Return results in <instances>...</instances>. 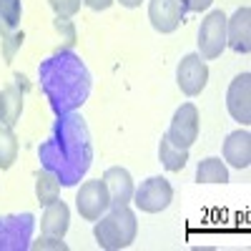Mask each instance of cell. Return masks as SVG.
I'll return each instance as SVG.
<instances>
[{
    "label": "cell",
    "mask_w": 251,
    "mask_h": 251,
    "mask_svg": "<svg viewBox=\"0 0 251 251\" xmlns=\"http://www.w3.org/2000/svg\"><path fill=\"white\" fill-rule=\"evenodd\" d=\"M38 158L43 169L58 178L60 186H75L93 163L91 131L83 116L75 111L58 116L50 136L40 143Z\"/></svg>",
    "instance_id": "obj_1"
},
{
    "label": "cell",
    "mask_w": 251,
    "mask_h": 251,
    "mask_svg": "<svg viewBox=\"0 0 251 251\" xmlns=\"http://www.w3.org/2000/svg\"><path fill=\"white\" fill-rule=\"evenodd\" d=\"M38 80L55 116L78 111L91 96V73L73 50H58L38 66Z\"/></svg>",
    "instance_id": "obj_2"
},
{
    "label": "cell",
    "mask_w": 251,
    "mask_h": 251,
    "mask_svg": "<svg viewBox=\"0 0 251 251\" xmlns=\"http://www.w3.org/2000/svg\"><path fill=\"white\" fill-rule=\"evenodd\" d=\"M138 231L136 214L128 208V203H111L106 216H100L93 226V236L100 249L106 251H118L131 246Z\"/></svg>",
    "instance_id": "obj_3"
},
{
    "label": "cell",
    "mask_w": 251,
    "mask_h": 251,
    "mask_svg": "<svg viewBox=\"0 0 251 251\" xmlns=\"http://www.w3.org/2000/svg\"><path fill=\"white\" fill-rule=\"evenodd\" d=\"M33 214L0 216V251H25L33 239Z\"/></svg>",
    "instance_id": "obj_4"
},
{
    "label": "cell",
    "mask_w": 251,
    "mask_h": 251,
    "mask_svg": "<svg viewBox=\"0 0 251 251\" xmlns=\"http://www.w3.org/2000/svg\"><path fill=\"white\" fill-rule=\"evenodd\" d=\"M226 48V15L224 10H214L201 20L199 28V50L203 60H214Z\"/></svg>",
    "instance_id": "obj_5"
},
{
    "label": "cell",
    "mask_w": 251,
    "mask_h": 251,
    "mask_svg": "<svg viewBox=\"0 0 251 251\" xmlns=\"http://www.w3.org/2000/svg\"><path fill=\"white\" fill-rule=\"evenodd\" d=\"M133 201H136V206L141 208V211L158 214V211H163V208H169V203L174 201V188L166 178L151 176L133 191Z\"/></svg>",
    "instance_id": "obj_6"
},
{
    "label": "cell",
    "mask_w": 251,
    "mask_h": 251,
    "mask_svg": "<svg viewBox=\"0 0 251 251\" xmlns=\"http://www.w3.org/2000/svg\"><path fill=\"white\" fill-rule=\"evenodd\" d=\"M75 206H78V214L86 221H98L103 214H106L108 206H111V196H108V188H106V183H103V178L83 183L78 188Z\"/></svg>",
    "instance_id": "obj_7"
},
{
    "label": "cell",
    "mask_w": 251,
    "mask_h": 251,
    "mask_svg": "<svg viewBox=\"0 0 251 251\" xmlns=\"http://www.w3.org/2000/svg\"><path fill=\"white\" fill-rule=\"evenodd\" d=\"M166 136H169V141L176 149H183V151H188L196 143V138H199V111H196L194 103H183V106L174 113Z\"/></svg>",
    "instance_id": "obj_8"
},
{
    "label": "cell",
    "mask_w": 251,
    "mask_h": 251,
    "mask_svg": "<svg viewBox=\"0 0 251 251\" xmlns=\"http://www.w3.org/2000/svg\"><path fill=\"white\" fill-rule=\"evenodd\" d=\"M176 80L186 96H199L208 83V66L199 53H188L181 58L178 68H176Z\"/></svg>",
    "instance_id": "obj_9"
},
{
    "label": "cell",
    "mask_w": 251,
    "mask_h": 251,
    "mask_svg": "<svg viewBox=\"0 0 251 251\" xmlns=\"http://www.w3.org/2000/svg\"><path fill=\"white\" fill-rule=\"evenodd\" d=\"M226 108L234 121L241 126L251 123V75L241 73L231 80V86L226 91Z\"/></svg>",
    "instance_id": "obj_10"
},
{
    "label": "cell",
    "mask_w": 251,
    "mask_h": 251,
    "mask_svg": "<svg viewBox=\"0 0 251 251\" xmlns=\"http://www.w3.org/2000/svg\"><path fill=\"white\" fill-rule=\"evenodd\" d=\"M15 83H8V86L0 91V123L3 126H13L20 121V113H23V93L28 88V83L23 75H15Z\"/></svg>",
    "instance_id": "obj_11"
},
{
    "label": "cell",
    "mask_w": 251,
    "mask_h": 251,
    "mask_svg": "<svg viewBox=\"0 0 251 251\" xmlns=\"http://www.w3.org/2000/svg\"><path fill=\"white\" fill-rule=\"evenodd\" d=\"M226 46L236 53L251 50V10L239 8L231 18H226Z\"/></svg>",
    "instance_id": "obj_12"
},
{
    "label": "cell",
    "mask_w": 251,
    "mask_h": 251,
    "mask_svg": "<svg viewBox=\"0 0 251 251\" xmlns=\"http://www.w3.org/2000/svg\"><path fill=\"white\" fill-rule=\"evenodd\" d=\"M149 18L158 33H174L183 23V10L178 5V0H151Z\"/></svg>",
    "instance_id": "obj_13"
},
{
    "label": "cell",
    "mask_w": 251,
    "mask_h": 251,
    "mask_svg": "<svg viewBox=\"0 0 251 251\" xmlns=\"http://www.w3.org/2000/svg\"><path fill=\"white\" fill-rule=\"evenodd\" d=\"M103 183H106L108 188V196H111V203H128L133 201V178L131 174L121 169V166H113V169H108L106 174H103Z\"/></svg>",
    "instance_id": "obj_14"
},
{
    "label": "cell",
    "mask_w": 251,
    "mask_h": 251,
    "mask_svg": "<svg viewBox=\"0 0 251 251\" xmlns=\"http://www.w3.org/2000/svg\"><path fill=\"white\" fill-rule=\"evenodd\" d=\"M224 161L234 169H249L251 166V136L249 131H234L224 141Z\"/></svg>",
    "instance_id": "obj_15"
},
{
    "label": "cell",
    "mask_w": 251,
    "mask_h": 251,
    "mask_svg": "<svg viewBox=\"0 0 251 251\" xmlns=\"http://www.w3.org/2000/svg\"><path fill=\"white\" fill-rule=\"evenodd\" d=\"M68 224H71V211H68V206L58 199V201L46 206V214L40 219V231H43V236L63 239L68 231Z\"/></svg>",
    "instance_id": "obj_16"
},
{
    "label": "cell",
    "mask_w": 251,
    "mask_h": 251,
    "mask_svg": "<svg viewBox=\"0 0 251 251\" xmlns=\"http://www.w3.org/2000/svg\"><path fill=\"white\" fill-rule=\"evenodd\" d=\"M158 158H161V163H163V169L166 171H181L183 166H186V161H188V151H183V149H176V146L169 141V136H161V146H158Z\"/></svg>",
    "instance_id": "obj_17"
},
{
    "label": "cell",
    "mask_w": 251,
    "mask_h": 251,
    "mask_svg": "<svg viewBox=\"0 0 251 251\" xmlns=\"http://www.w3.org/2000/svg\"><path fill=\"white\" fill-rule=\"evenodd\" d=\"M35 196H38V203L40 206H48V203H53V201L60 199V183L46 169L35 174Z\"/></svg>",
    "instance_id": "obj_18"
},
{
    "label": "cell",
    "mask_w": 251,
    "mask_h": 251,
    "mask_svg": "<svg viewBox=\"0 0 251 251\" xmlns=\"http://www.w3.org/2000/svg\"><path fill=\"white\" fill-rule=\"evenodd\" d=\"M20 15H23V0H0V38L20 28Z\"/></svg>",
    "instance_id": "obj_19"
},
{
    "label": "cell",
    "mask_w": 251,
    "mask_h": 251,
    "mask_svg": "<svg viewBox=\"0 0 251 251\" xmlns=\"http://www.w3.org/2000/svg\"><path fill=\"white\" fill-rule=\"evenodd\" d=\"M196 181L199 183H226L228 181V169L221 158H203L196 169Z\"/></svg>",
    "instance_id": "obj_20"
},
{
    "label": "cell",
    "mask_w": 251,
    "mask_h": 251,
    "mask_svg": "<svg viewBox=\"0 0 251 251\" xmlns=\"http://www.w3.org/2000/svg\"><path fill=\"white\" fill-rule=\"evenodd\" d=\"M18 158V138L10 126H0V171L10 169Z\"/></svg>",
    "instance_id": "obj_21"
},
{
    "label": "cell",
    "mask_w": 251,
    "mask_h": 251,
    "mask_svg": "<svg viewBox=\"0 0 251 251\" xmlns=\"http://www.w3.org/2000/svg\"><path fill=\"white\" fill-rule=\"evenodd\" d=\"M20 46H23V33L15 30L10 35H3V55H5V63L13 60L15 50H20Z\"/></svg>",
    "instance_id": "obj_22"
},
{
    "label": "cell",
    "mask_w": 251,
    "mask_h": 251,
    "mask_svg": "<svg viewBox=\"0 0 251 251\" xmlns=\"http://www.w3.org/2000/svg\"><path fill=\"white\" fill-rule=\"evenodd\" d=\"M48 3L55 10V15H66V18H71L80 10V0H48Z\"/></svg>",
    "instance_id": "obj_23"
},
{
    "label": "cell",
    "mask_w": 251,
    "mask_h": 251,
    "mask_svg": "<svg viewBox=\"0 0 251 251\" xmlns=\"http://www.w3.org/2000/svg\"><path fill=\"white\" fill-rule=\"evenodd\" d=\"M55 28H58L60 35H66V48H63V50H71V46L75 43V30H73V25H71V20H68L66 15H58V18H55Z\"/></svg>",
    "instance_id": "obj_24"
},
{
    "label": "cell",
    "mask_w": 251,
    "mask_h": 251,
    "mask_svg": "<svg viewBox=\"0 0 251 251\" xmlns=\"http://www.w3.org/2000/svg\"><path fill=\"white\" fill-rule=\"evenodd\" d=\"M30 249H35V251H46V249L68 251V244H63V239H55V236H43L40 241H30Z\"/></svg>",
    "instance_id": "obj_25"
},
{
    "label": "cell",
    "mask_w": 251,
    "mask_h": 251,
    "mask_svg": "<svg viewBox=\"0 0 251 251\" xmlns=\"http://www.w3.org/2000/svg\"><path fill=\"white\" fill-rule=\"evenodd\" d=\"M211 3H214V0H178L181 10H188V13H201V10H206Z\"/></svg>",
    "instance_id": "obj_26"
},
{
    "label": "cell",
    "mask_w": 251,
    "mask_h": 251,
    "mask_svg": "<svg viewBox=\"0 0 251 251\" xmlns=\"http://www.w3.org/2000/svg\"><path fill=\"white\" fill-rule=\"evenodd\" d=\"M91 10H106V8H111L113 5V0H83Z\"/></svg>",
    "instance_id": "obj_27"
},
{
    "label": "cell",
    "mask_w": 251,
    "mask_h": 251,
    "mask_svg": "<svg viewBox=\"0 0 251 251\" xmlns=\"http://www.w3.org/2000/svg\"><path fill=\"white\" fill-rule=\"evenodd\" d=\"M118 3H121V5H126V8H138V5L143 3V0H118Z\"/></svg>",
    "instance_id": "obj_28"
}]
</instances>
